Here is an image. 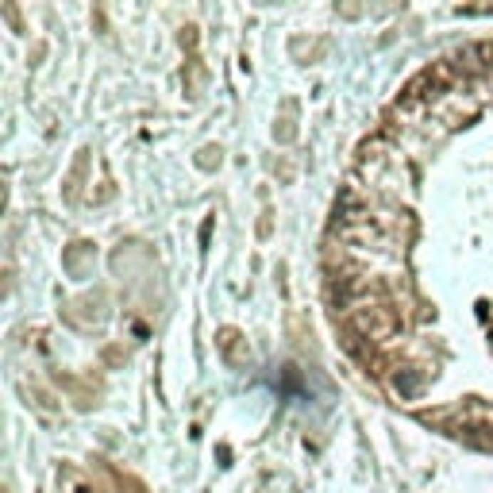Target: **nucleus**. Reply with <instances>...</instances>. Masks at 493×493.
Returning a JSON list of instances; mask_svg holds the SVG:
<instances>
[{"mask_svg":"<svg viewBox=\"0 0 493 493\" xmlns=\"http://www.w3.org/2000/svg\"><path fill=\"white\" fill-rule=\"evenodd\" d=\"M393 385H397L401 393H409V397H412L416 390H420V378H416V374H397V382H393Z\"/></svg>","mask_w":493,"mask_h":493,"instance_id":"nucleus-1","label":"nucleus"},{"mask_svg":"<svg viewBox=\"0 0 493 493\" xmlns=\"http://www.w3.org/2000/svg\"><path fill=\"white\" fill-rule=\"evenodd\" d=\"M78 493H89V489H78Z\"/></svg>","mask_w":493,"mask_h":493,"instance_id":"nucleus-2","label":"nucleus"}]
</instances>
